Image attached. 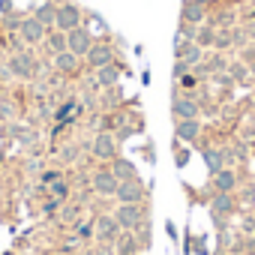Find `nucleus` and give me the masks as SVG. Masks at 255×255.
<instances>
[{"label":"nucleus","mask_w":255,"mask_h":255,"mask_svg":"<svg viewBox=\"0 0 255 255\" xmlns=\"http://www.w3.org/2000/svg\"><path fill=\"white\" fill-rule=\"evenodd\" d=\"M111 171H114L120 180L138 177V171H135V162H132V159H123V156H114V159H111Z\"/></svg>","instance_id":"14"},{"label":"nucleus","mask_w":255,"mask_h":255,"mask_svg":"<svg viewBox=\"0 0 255 255\" xmlns=\"http://www.w3.org/2000/svg\"><path fill=\"white\" fill-rule=\"evenodd\" d=\"M195 3H201V6H204V3H210V0H195Z\"/></svg>","instance_id":"30"},{"label":"nucleus","mask_w":255,"mask_h":255,"mask_svg":"<svg viewBox=\"0 0 255 255\" xmlns=\"http://www.w3.org/2000/svg\"><path fill=\"white\" fill-rule=\"evenodd\" d=\"M132 135V129H129V126H123V129L117 132V141H123V138H129Z\"/></svg>","instance_id":"26"},{"label":"nucleus","mask_w":255,"mask_h":255,"mask_svg":"<svg viewBox=\"0 0 255 255\" xmlns=\"http://www.w3.org/2000/svg\"><path fill=\"white\" fill-rule=\"evenodd\" d=\"M114 198H117L120 204H141V198H144V183H141L138 177L120 180V183H117V192H114Z\"/></svg>","instance_id":"2"},{"label":"nucleus","mask_w":255,"mask_h":255,"mask_svg":"<svg viewBox=\"0 0 255 255\" xmlns=\"http://www.w3.org/2000/svg\"><path fill=\"white\" fill-rule=\"evenodd\" d=\"M0 66H3V48H0Z\"/></svg>","instance_id":"29"},{"label":"nucleus","mask_w":255,"mask_h":255,"mask_svg":"<svg viewBox=\"0 0 255 255\" xmlns=\"http://www.w3.org/2000/svg\"><path fill=\"white\" fill-rule=\"evenodd\" d=\"M180 81H183V87H192V84H195V78H192V75H183Z\"/></svg>","instance_id":"28"},{"label":"nucleus","mask_w":255,"mask_h":255,"mask_svg":"<svg viewBox=\"0 0 255 255\" xmlns=\"http://www.w3.org/2000/svg\"><path fill=\"white\" fill-rule=\"evenodd\" d=\"M189 66H192V63H186V60L177 57V63H174V78H183V75L189 72Z\"/></svg>","instance_id":"24"},{"label":"nucleus","mask_w":255,"mask_h":255,"mask_svg":"<svg viewBox=\"0 0 255 255\" xmlns=\"http://www.w3.org/2000/svg\"><path fill=\"white\" fill-rule=\"evenodd\" d=\"M75 63H78V54H72L69 48H66V51H60V54H54V66H57V69H63V72H72V69H75Z\"/></svg>","instance_id":"20"},{"label":"nucleus","mask_w":255,"mask_h":255,"mask_svg":"<svg viewBox=\"0 0 255 255\" xmlns=\"http://www.w3.org/2000/svg\"><path fill=\"white\" fill-rule=\"evenodd\" d=\"M54 27H57V30H63V33H69V30L81 27V9H78L75 3L57 6V21H54Z\"/></svg>","instance_id":"4"},{"label":"nucleus","mask_w":255,"mask_h":255,"mask_svg":"<svg viewBox=\"0 0 255 255\" xmlns=\"http://www.w3.org/2000/svg\"><path fill=\"white\" fill-rule=\"evenodd\" d=\"M186 156H189V153H186V150H180V147H177V165H183V162H186Z\"/></svg>","instance_id":"27"},{"label":"nucleus","mask_w":255,"mask_h":255,"mask_svg":"<svg viewBox=\"0 0 255 255\" xmlns=\"http://www.w3.org/2000/svg\"><path fill=\"white\" fill-rule=\"evenodd\" d=\"M120 222L114 219V216H99L96 219V237L102 240V243H114L117 237H120Z\"/></svg>","instance_id":"9"},{"label":"nucleus","mask_w":255,"mask_h":255,"mask_svg":"<svg viewBox=\"0 0 255 255\" xmlns=\"http://www.w3.org/2000/svg\"><path fill=\"white\" fill-rule=\"evenodd\" d=\"M195 39H198V45H210V42H216V33L213 30H201Z\"/></svg>","instance_id":"23"},{"label":"nucleus","mask_w":255,"mask_h":255,"mask_svg":"<svg viewBox=\"0 0 255 255\" xmlns=\"http://www.w3.org/2000/svg\"><path fill=\"white\" fill-rule=\"evenodd\" d=\"M45 24L42 21H36V18H24L21 24H18V33H21V39L24 42H30V45H36V42H42L45 39Z\"/></svg>","instance_id":"6"},{"label":"nucleus","mask_w":255,"mask_h":255,"mask_svg":"<svg viewBox=\"0 0 255 255\" xmlns=\"http://www.w3.org/2000/svg\"><path fill=\"white\" fill-rule=\"evenodd\" d=\"M48 48H51L54 54L66 51V48H69V42H66V33H63V30H54V33L48 36Z\"/></svg>","instance_id":"21"},{"label":"nucleus","mask_w":255,"mask_h":255,"mask_svg":"<svg viewBox=\"0 0 255 255\" xmlns=\"http://www.w3.org/2000/svg\"><path fill=\"white\" fill-rule=\"evenodd\" d=\"M96 78H99V84H102V87H111V84L117 81V69L108 63V66H102V69H99V75H96Z\"/></svg>","instance_id":"22"},{"label":"nucleus","mask_w":255,"mask_h":255,"mask_svg":"<svg viewBox=\"0 0 255 255\" xmlns=\"http://www.w3.org/2000/svg\"><path fill=\"white\" fill-rule=\"evenodd\" d=\"M213 186H216V192H234V186H237V174H234L231 168H222L219 174H213Z\"/></svg>","instance_id":"15"},{"label":"nucleus","mask_w":255,"mask_h":255,"mask_svg":"<svg viewBox=\"0 0 255 255\" xmlns=\"http://www.w3.org/2000/svg\"><path fill=\"white\" fill-rule=\"evenodd\" d=\"M234 207H237V204H234L231 192H216V195H213V201H210V216H213V222H216L219 231H225V225H228L225 219L234 213Z\"/></svg>","instance_id":"1"},{"label":"nucleus","mask_w":255,"mask_h":255,"mask_svg":"<svg viewBox=\"0 0 255 255\" xmlns=\"http://www.w3.org/2000/svg\"><path fill=\"white\" fill-rule=\"evenodd\" d=\"M9 72H12L15 78H30V75L36 72V63H33L30 54H15V57L9 60Z\"/></svg>","instance_id":"12"},{"label":"nucleus","mask_w":255,"mask_h":255,"mask_svg":"<svg viewBox=\"0 0 255 255\" xmlns=\"http://www.w3.org/2000/svg\"><path fill=\"white\" fill-rule=\"evenodd\" d=\"M201 18H204V6L195 3V0H186V3H183V21L186 24H198Z\"/></svg>","instance_id":"17"},{"label":"nucleus","mask_w":255,"mask_h":255,"mask_svg":"<svg viewBox=\"0 0 255 255\" xmlns=\"http://www.w3.org/2000/svg\"><path fill=\"white\" fill-rule=\"evenodd\" d=\"M204 165H207V174H219L225 168V153L222 150H204Z\"/></svg>","instance_id":"16"},{"label":"nucleus","mask_w":255,"mask_h":255,"mask_svg":"<svg viewBox=\"0 0 255 255\" xmlns=\"http://www.w3.org/2000/svg\"><path fill=\"white\" fill-rule=\"evenodd\" d=\"M114 219L120 222L123 231H135L144 222V210H141V204H120L117 213H114Z\"/></svg>","instance_id":"3"},{"label":"nucleus","mask_w":255,"mask_h":255,"mask_svg":"<svg viewBox=\"0 0 255 255\" xmlns=\"http://www.w3.org/2000/svg\"><path fill=\"white\" fill-rule=\"evenodd\" d=\"M36 21H42L45 27H54V21H57V6H51V3H42L39 9H36V15H33Z\"/></svg>","instance_id":"19"},{"label":"nucleus","mask_w":255,"mask_h":255,"mask_svg":"<svg viewBox=\"0 0 255 255\" xmlns=\"http://www.w3.org/2000/svg\"><path fill=\"white\" fill-rule=\"evenodd\" d=\"M117 183H120V177L111 171V168H99L96 174H93V189L99 192V195H114L117 192Z\"/></svg>","instance_id":"5"},{"label":"nucleus","mask_w":255,"mask_h":255,"mask_svg":"<svg viewBox=\"0 0 255 255\" xmlns=\"http://www.w3.org/2000/svg\"><path fill=\"white\" fill-rule=\"evenodd\" d=\"M84 57H87V66L102 69V66H108L114 60V51H111V45H90V51Z\"/></svg>","instance_id":"11"},{"label":"nucleus","mask_w":255,"mask_h":255,"mask_svg":"<svg viewBox=\"0 0 255 255\" xmlns=\"http://www.w3.org/2000/svg\"><path fill=\"white\" fill-rule=\"evenodd\" d=\"M51 192H54V195H63V198H66V192H69V186H66V180H63V183L57 180V183L51 186Z\"/></svg>","instance_id":"25"},{"label":"nucleus","mask_w":255,"mask_h":255,"mask_svg":"<svg viewBox=\"0 0 255 255\" xmlns=\"http://www.w3.org/2000/svg\"><path fill=\"white\" fill-rule=\"evenodd\" d=\"M171 111H174L177 120H195V117H198V105H195V99L180 96V93H174V105H171Z\"/></svg>","instance_id":"10"},{"label":"nucleus","mask_w":255,"mask_h":255,"mask_svg":"<svg viewBox=\"0 0 255 255\" xmlns=\"http://www.w3.org/2000/svg\"><path fill=\"white\" fill-rule=\"evenodd\" d=\"M174 135H177V141H195V138L201 135V123H198V117H195V120H177Z\"/></svg>","instance_id":"13"},{"label":"nucleus","mask_w":255,"mask_h":255,"mask_svg":"<svg viewBox=\"0 0 255 255\" xmlns=\"http://www.w3.org/2000/svg\"><path fill=\"white\" fill-rule=\"evenodd\" d=\"M135 249H138L135 231H126L123 237H117V252H120V255H135Z\"/></svg>","instance_id":"18"},{"label":"nucleus","mask_w":255,"mask_h":255,"mask_svg":"<svg viewBox=\"0 0 255 255\" xmlns=\"http://www.w3.org/2000/svg\"><path fill=\"white\" fill-rule=\"evenodd\" d=\"M93 156L96 159H114L117 156V138L111 132H99L93 141Z\"/></svg>","instance_id":"8"},{"label":"nucleus","mask_w":255,"mask_h":255,"mask_svg":"<svg viewBox=\"0 0 255 255\" xmlns=\"http://www.w3.org/2000/svg\"><path fill=\"white\" fill-rule=\"evenodd\" d=\"M66 42H69V51L78 54V57H84V54L90 51V45H93V39H90V33H87L84 27L69 30V33H66Z\"/></svg>","instance_id":"7"}]
</instances>
